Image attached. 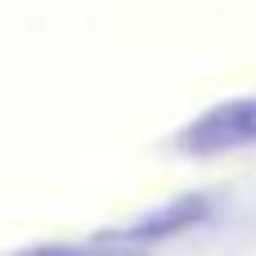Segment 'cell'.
<instances>
[{
	"label": "cell",
	"mask_w": 256,
	"mask_h": 256,
	"mask_svg": "<svg viewBox=\"0 0 256 256\" xmlns=\"http://www.w3.org/2000/svg\"><path fill=\"white\" fill-rule=\"evenodd\" d=\"M202 216H207V202H202V198H184V202H171V207H162V212L144 216L140 225L122 230V234H117V243H144V238L180 234V230H189V225H194V220H202Z\"/></svg>",
	"instance_id": "6da1fadb"
},
{
	"label": "cell",
	"mask_w": 256,
	"mask_h": 256,
	"mask_svg": "<svg viewBox=\"0 0 256 256\" xmlns=\"http://www.w3.org/2000/svg\"><path fill=\"white\" fill-rule=\"evenodd\" d=\"M68 256H144L135 248H104V252H68Z\"/></svg>",
	"instance_id": "7a4b0ae2"
}]
</instances>
